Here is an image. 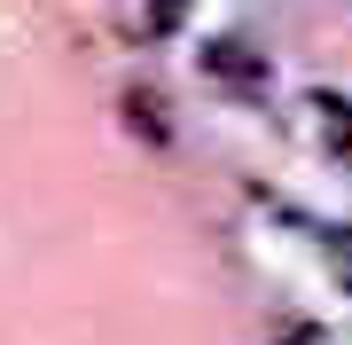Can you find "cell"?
Segmentation results:
<instances>
[{
  "instance_id": "7a4b0ae2",
  "label": "cell",
  "mask_w": 352,
  "mask_h": 345,
  "mask_svg": "<svg viewBox=\"0 0 352 345\" xmlns=\"http://www.w3.org/2000/svg\"><path fill=\"white\" fill-rule=\"evenodd\" d=\"M157 110H164L157 94H126V118H133V126L149 134V141H164V118H157Z\"/></svg>"
},
{
  "instance_id": "277c9868",
  "label": "cell",
  "mask_w": 352,
  "mask_h": 345,
  "mask_svg": "<svg viewBox=\"0 0 352 345\" xmlns=\"http://www.w3.org/2000/svg\"><path fill=\"white\" fill-rule=\"evenodd\" d=\"M282 345H321V330H282Z\"/></svg>"
},
{
  "instance_id": "6da1fadb",
  "label": "cell",
  "mask_w": 352,
  "mask_h": 345,
  "mask_svg": "<svg viewBox=\"0 0 352 345\" xmlns=\"http://www.w3.org/2000/svg\"><path fill=\"white\" fill-rule=\"evenodd\" d=\"M196 63L212 71V79H227V87H243V94H266V87H274L266 55H251L243 39H204V48H196Z\"/></svg>"
},
{
  "instance_id": "5b68a950",
  "label": "cell",
  "mask_w": 352,
  "mask_h": 345,
  "mask_svg": "<svg viewBox=\"0 0 352 345\" xmlns=\"http://www.w3.org/2000/svg\"><path fill=\"white\" fill-rule=\"evenodd\" d=\"M173 16H180V0H157V32H164V24H173Z\"/></svg>"
},
{
  "instance_id": "3957f363",
  "label": "cell",
  "mask_w": 352,
  "mask_h": 345,
  "mask_svg": "<svg viewBox=\"0 0 352 345\" xmlns=\"http://www.w3.org/2000/svg\"><path fill=\"white\" fill-rule=\"evenodd\" d=\"M314 110H329V126H337V149H352V103H337V94H321Z\"/></svg>"
}]
</instances>
